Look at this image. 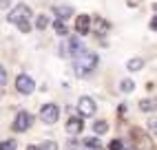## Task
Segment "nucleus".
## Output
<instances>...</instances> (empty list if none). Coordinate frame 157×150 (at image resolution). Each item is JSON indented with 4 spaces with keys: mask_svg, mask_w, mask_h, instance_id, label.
Wrapping results in <instances>:
<instances>
[{
    "mask_svg": "<svg viewBox=\"0 0 157 150\" xmlns=\"http://www.w3.org/2000/svg\"><path fill=\"white\" fill-rule=\"evenodd\" d=\"M98 55L93 51H80L75 58H73V69H75V73L80 75V77H86L89 73L95 71L98 66Z\"/></svg>",
    "mask_w": 157,
    "mask_h": 150,
    "instance_id": "nucleus-1",
    "label": "nucleus"
},
{
    "mask_svg": "<svg viewBox=\"0 0 157 150\" xmlns=\"http://www.w3.org/2000/svg\"><path fill=\"white\" fill-rule=\"evenodd\" d=\"M16 91H18L20 95H31V93L36 91L33 77H31V75H27V73H20L18 77H16Z\"/></svg>",
    "mask_w": 157,
    "mask_h": 150,
    "instance_id": "nucleus-2",
    "label": "nucleus"
},
{
    "mask_svg": "<svg viewBox=\"0 0 157 150\" xmlns=\"http://www.w3.org/2000/svg\"><path fill=\"white\" fill-rule=\"evenodd\" d=\"M80 51H84V44H82L80 38H69L64 47H60V55L64 58H75Z\"/></svg>",
    "mask_w": 157,
    "mask_h": 150,
    "instance_id": "nucleus-3",
    "label": "nucleus"
},
{
    "mask_svg": "<svg viewBox=\"0 0 157 150\" xmlns=\"http://www.w3.org/2000/svg\"><path fill=\"white\" fill-rule=\"evenodd\" d=\"M40 119H42L44 124H49V126H53V124L60 119V108H58V104H44L42 108H40Z\"/></svg>",
    "mask_w": 157,
    "mask_h": 150,
    "instance_id": "nucleus-4",
    "label": "nucleus"
},
{
    "mask_svg": "<svg viewBox=\"0 0 157 150\" xmlns=\"http://www.w3.org/2000/svg\"><path fill=\"white\" fill-rule=\"evenodd\" d=\"M31 124H33V117H31V113H29V111H20V113L16 115L11 128H13L16 133H25V130H29V128H31Z\"/></svg>",
    "mask_w": 157,
    "mask_h": 150,
    "instance_id": "nucleus-5",
    "label": "nucleus"
},
{
    "mask_svg": "<svg viewBox=\"0 0 157 150\" xmlns=\"http://www.w3.org/2000/svg\"><path fill=\"white\" fill-rule=\"evenodd\" d=\"M95 111H98V104H95V99H93V97H89V95L80 97V102H78V113H80V117H93V115H95Z\"/></svg>",
    "mask_w": 157,
    "mask_h": 150,
    "instance_id": "nucleus-6",
    "label": "nucleus"
},
{
    "mask_svg": "<svg viewBox=\"0 0 157 150\" xmlns=\"http://www.w3.org/2000/svg\"><path fill=\"white\" fill-rule=\"evenodd\" d=\"M22 20H31V7H27V5H16L11 11H9V22L18 24V22H22Z\"/></svg>",
    "mask_w": 157,
    "mask_h": 150,
    "instance_id": "nucleus-7",
    "label": "nucleus"
},
{
    "mask_svg": "<svg viewBox=\"0 0 157 150\" xmlns=\"http://www.w3.org/2000/svg\"><path fill=\"white\" fill-rule=\"evenodd\" d=\"M82 130H84V122H82V117H69L67 119V133L69 135H80Z\"/></svg>",
    "mask_w": 157,
    "mask_h": 150,
    "instance_id": "nucleus-8",
    "label": "nucleus"
},
{
    "mask_svg": "<svg viewBox=\"0 0 157 150\" xmlns=\"http://www.w3.org/2000/svg\"><path fill=\"white\" fill-rule=\"evenodd\" d=\"M75 31L80 36H86L89 31H91V18L89 16H78V20H75Z\"/></svg>",
    "mask_w": 157,
    "mask_h": 150,
    "instance_id": "nucleus-9",
    "label": "nucleus"
},
{
    "mask_svg": "<svg viewBox=\"0 0 157 150\" xmlns=\"http://www.w3.org/2000/svg\"><path fill=\"white\" fill-rule=\"evenodd\" d=\"M53 13L58 16V20H67L73 16V9L69 5H53Z\"/></svg>",
    "mask_w": 157,
    "mask_h": 150,
    "instance_id": "nucleus-10",
    "label": "nucleus"
},
{
    "mask_svg": "<svg viewBox=\"0 0 157 150\" xmlns=\"http://www.w3.org/2000/svg\"><path fill=\"white\" fill-rule=\"evenodd\" d=\"M109 31H111V22H109V20L95 18V33L98 36H104V33H109Z\"/></svg>",
    "mask_w": 157,
    "mask_h": 150,
    "instance_id": "nucleus-11",
    "label": "nucleus"
},
{
    "mask_svg": "<svg viewBox=\"0 0 157 150\" xmlns=\"http://www.w3.org/2000/svg\"><path fill=\"white\" fill-rule=\"evenodd\" d=\"M82 146L89 148V150H100L102 148V141H100V137L95 135V137H86L84 141H82Z\"/></svg>",
    "mask_w": 157,
    "mask_h": 150,
    "instance_id": "nucleus-12",
    "label": "nucleus"
},
{
    "mask_svg": "<svg viewBox=\"0 0 157 150\" xmlns=\"http://www.w3.org/2000/svg\"><path fill=\"white\" fill-rule=\"evenodd\" d=\"M120 91H122L124 95H131V93L135 91V82H133L131 77H124L122 84H120Z\"/></svg>",
    "mask_w": 157,
    "mask_h": 150,
    "instance_id": "nucleus-13",
    "label": "nucleus"
},
{
    "mask_svg": "<svg viewBox=\"0 0 157 150\" xmlns=\"http://www.w3.org/2000/svg\"><path fill=\"white\" fill-rule=\"evenodd\" d=\"M93 133H95L98 137H100V135H104V133H109V124L104 122V119L95 122V124H93Z\"/></svg>",
    "mask_w": 157,
    "mask_h": 150,
    "instance_id": "nucleus-14",
    "label": "nucleus"
},
{
    "mask_svg": "<svg viewBox=\"0 0 157 150\" xmlns=\"http://www.w3.org/2000/svg\"><path fill=\"white\" fill-rule=\"evenodd\" d=\"M49 22H51V20H49V16L40 13V16L36 18V29H38V31H44V29L49 27Z\"/></svg>",
    "mask_w": 157,
    "mask_h": 150,
    "instance_id": "nucleus-15",
    "label": "nucleus"
},
{
    "mask_svg": "<svg viewBox=\"0 0 157 150\" xmlns=\"http://www.w3.org/2000/svg\"><path fill=\"white\" fill-rule=\"evenodd\" d=\"M142 66H144V60H142V58H133V60L126 62V69H128V71H140Z\"/></svg>",
    "mask_w": 157,
    "mask_h": 150,
    "instance_id": "nucleus-16",
    "label": "nucleus"
},
{
    "mask_svg": "<svg viewBox=\"0 0 157 150\" xmlns=\"http://www.w3.org/2000/svg\"><path fill=\"white\" fill-rule=\"evenodd\" d=\"M140 111L142 113H153L155 111V99H142L140 102Z\"/></svg>",
    "mask_w": 157,
    "mask_h": 150,
    "instance_id": "nucleus-17",
    "label": "nucleus"
},
{
    "mask_svg": "<svg viewBox=\"0 0 157 150\" xmlns=\"http://www.w3.org/2000/svg\"><path fill=\"white\" fill-rule=\"evenodd\" d=\"M53 29H56V33L58 36H67V24H64V20H56V22H53Z\"/></svg>",
    "mask_w": 157,
    "mask_h": 150,
    "instance_id": "nucleus-18",
    "label": "nucleus"
},
{
    "mask_svg": "<svg viewBox=\"0 0 157 150\" xmlns=\"http://www.w3.org/2000/svg\"><path fill=\"white\" fill-rule=\"evenodd\" d=\"M16 27H18V31H20V33H29V31L33 29V27H31V22H29V20H22V22H18Z\"/></svg>",
    "mask_w": 157,
    "mask_h": 150,
    "instance_id": "nucleus-19",
    "label": "nucleus"
},
{
    "mask_svg": "<svg viewBox=\"0 0 157 150\" xmlns=\"http://www.w3.org/2000/svg\"><path fill=\"white\" fill-rule=\"evenodd\" d=\"M18 148V144L13 141V139H9V141H2L0 144V150H16Z\"/></svg>",
    "mask_w": 157,
    "mask_h": 150,
    "instance_id": "nucleus-20",
    "label": "nucleus"
},
{
    "mask_svg": "<svg viewBox=\"0 0 157 150\" xmlns=\"http://www.w3.org/2000/svg\"><path fill=\"white\" fill-rule=\"evenodd\" d=\"M38 148L40 150H58V144L56 141H44V144H40Z\"/></svg>",
    "mask_w": 157,
    "mask_h": 150,
    "instance_id": "nucleus-21",
    "label": "nucleus"
},
{
    "mask_svg": "<svg viewBox=\"0 0 157 150\" xmlns=\"http://www.w3.org/2000/svg\"><path fill=\"white\" fill-rule=\"evenodd\" d=\"M64 150H80V141H75V139H69Z\"/></svg>",
    "mask_w": 157,
    "mask_h": 150,
    "instance_id": "nucleus-22",
    "label": "nucleus"
},
{
    "mask_svg": "<svg viewBox=\"0 0 157 150\" xmlns=\"http://www.w3.org/2000/svg\"><path fill=\"white\" fill-rule=\"evenodd\" d=\"M5 84H7V69L0 64V86H5Z\"/></svg>",
    "mask_w": 157,
    "mask_h": 150,
    "instance_id": "nucleus-23",
    "label": "nucleus"
},
{
    "mask_svg": "<svg viewBox=\"0 0 157 150\" xmlns=\"http://www.w3.org/2000/svg\"><path fill=\"white\" fill-rule=\"evenodd\" d=\"M122 146H124V144L120 141V139H113V141L109 144V150H122Z\"/></svg>",
    "mask_w": 157,
    "mask_h": 150,
    "instance_id": "nucleus-24",
    "label": "nucleus"
},
{
    "mask_svg": "<svg viewBox=\"0 0 157 150\" xmlns=\"http://www.w3.org/2000/svg\"><path fill=\"white\" fill-rule=\"evenodd\" d=\"M126 111H128V108H126V104H120V108H117V115H120V117H124V115H126Z\"/></svg>",
    "mask_w": 157,
    "mask_h": 150,
    "instance_id": "nucleus-25",
    "label": "nucleus"
},
{
    "mask_svg": "<svg viewBox=\"0 0 157 150\" xmlns=\"http://www.w3.org/2000/svg\"><path fill=\"white\" fill-rule=\"evenodd\" d=\"M155 128H157V122H155V117H153V119L148 122V130H151L153 135H155Z\"/></svg>",
    "mask_w": 157,
    "mask_h": 150,
    "instance_id": "nucleus-26",
    "label": "nucleus"
},
{
    "mask_svg": "<svg viewBox=\"0 0 157 150\" xmlns=\"http://www.w3.org/2000/svg\"><path fill=\"white\" fill-rule=\"evenodd\" d=\"M155 29H157V18L151 20V31H155Z\"/></svg>",
    "mask_w": 157,
    "mask_h": 150,
    "instance_id": "nucleus-27",
    "label": "nucleus"
},
{
    "mask_svg": "<svg viewBox=\"0 0 157 150\" xmlns=\"http://www.w3.org/2000/svg\"><path fill=\"white\" fill-rule=\"evenodd\" d=\"M27 150H40V148H38V146H29Z\"/></svg>",
    "mask_w": 157,
    "mask_h": 150,
    "instance_id": "nucleus-28",
    "label": "nucleus"
},
{
    "mask_svg": "<svg viewBox=\"0 0 157 150\" xmlns=\"http://www.w3.org/2000/svg\"><path fill=\"white\" fill-rule=\"evenodd\" d=\"M122 150H131V148H124V146H122Z\"/></svg>",
    "mask_w": 157,
    "mask_h": 150,
    "instance_id": "nucleus-29",
    "label": "nucleus"
}]
</instances>
